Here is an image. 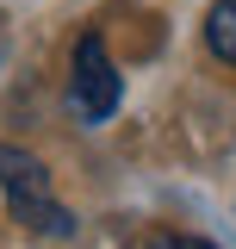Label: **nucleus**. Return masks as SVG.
<instances>
[{
  "mask_svg": "<svg viewBox=\"0 0 236 249\" xmlns=\"http://www.w3.org/2000/svg\"><path fill=\"white\" fill-rule=\"evenodd\" d=\"M205 50L236 69V0H218V6L205 13Z\"/></svg>",
  "mask_w": 236,
  "mask_h": 249,
  "instance_id": "nucleus-3",
  "label": "nucleus"
},
{
  "mask_svg": "<svg viewBox=\"0 0 236 249\" xmlns=\"http://www.w3.org/2000/svg\"><path fill=\"white\" fill-rule=\"evenodd\" d=\"M118 100H124V81H118L112 56H106V37L87 31L81 44H75V75H68V106H75V119L87 124H106L118 112Z\"/></svg>",
  "mask_w": 236,
  "mask_h": 249,
  "instance_id": "nucleus-2",
  "label": "nucleus"
},
{
  "mask_svg": "<svg viewBox=\"0 0 236 249\" xmlns=\"http://www.w3.org/2000/svg\"><path fill=\"white\" fill-rule=\"evenodd\" d=\"M0 193H6V206L19 224L31 231H44V237H68L75 231V218L56 206V193H50V168L37 162V156L13 150V143H0Z\"/></svg>",
  "mask_w": 236,
  "mask_h": 249,
  "instance_id": "nucleus-1",
  "label": "nucleus"
}]
</instances>
